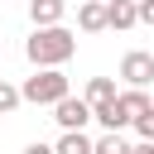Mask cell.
Returning <instances> with one entry per match:
<instances>
[{"instance_id":"cell-1","label":"cell","mask_w":154,"mask_h":154,"mask_svg":"<svg viewBox=\"0 0 154 154\" xmlns=\"http://www.w3.org/2000/svg\"><path fill=\"white\" fill-rule=\"evenodd\" d=\"M72 53H77V34L63 29V24H53V29H34V34L24 38V58L34 63V72H43V67H63Z\"/></svg>"},{"instance_id":"cell-2","label":"cell","mask_w":154,"mask_h":154,"mask_svg":"<svg viewBox=\"0 0 154 154\" xmlns=\"http://www.w3.org/2000/svg\"><path fill=\"white\" fill-rule=\"evenodd\" d=\"M19 96H24L29 106H58V101L72 96V77H67L63 67H43V72H34V77L19 82Z\"/></svg>"},{"instance_id":"cell-3","label":"cell","mask_w":154,"mask_h":154,"mask_svg":"<svg viewBox=\"0 0 154 154\" xmlns=\"http://www.w3.org/2000/svg\"><path fill=\"white\" fill-rule=\"evenodd\" d=\"M120 82H125V87H135V91H144V87L154 82V53L130 48V53L120 58Z\"/></svg>"},{"instance_id":"cell-4","label":"cell","mask_w":154,"mask_h":154,"mask_svg":"<svg viewBox=\"0 0 154 154\" xmlns=\"http://www.w3.org/2000/svg\"><path fill=\"white\" fill-rule=\"evenodd\" d=\"M53 120H58V130H63V135H67V130H87L91 106H87L82 96H67V101H58V106H53Z\"/></svg>"},{"instance_id":"cell-5","label":"cell","mask_w":154,"mask_h":154,"mask_svg":"<svg viewBox=\"0 0 154 154\" xmlns=\"http://www.w3.org/2000/svg\"><path fill=\"white\" fill-rule=\"evenodd\" d=\"M63 14H67V0H29V19H34V29H53V24H63Z\"/></svg>"},{"instance_id":"cell-6","label":"cell","mask_w":154,"mask_h":154,"mask_svg":"<svg viewBox=\"0 0 154 154\" xmlns=\"http://www.w3.org/2000/svg\"><path fill=\"white\" fill-rule=\"evenodd\" d=\"M140 24V5L135 0H111L106 5V29H135Z\"/></svg>"},{"instance_id":"cell-7","label":"cell","mask_w":154,"mask_h":154,"mask_svg":"<svg viewBox=\"0 0 154 154\" xmlns=\"http://www.w3.org/2000/svg\"><path fill=\"white\" fill-rule=\"evenodd\" d=\"M77 29H82V34H101V29H106V0H82Z\"/></svg>"},{"instance_id":"cell-8","label":"cell","mask_w":154,"mask_h":154,"mask_svg":"<svg viewBox=\"0 0 154 154\" xmlns=\"http://www.w3.org/2000/svg\"><path fill=\"white\" fill-rule=\"evenodd\" d=\"M120 91H116V77H91L87 82V91H82V101L96 111V106H106V101H116Z\"/></svg>"},{"instance_id":"cell-9","label":"cell","mask_w":154,"mask_h":154,"mask_svg":"<svg viewBox=\"0 0 154 154\" xmlns=\"http://www.w3.org/2000/svg\"><path fill=\"white\" fill-rule=\"evenodd\" d=\"M120 111H125V116H130V125H135L144 111H154V101H149V91H135V87H125V91H120Z\"/></svg>"},{"instance_id":"cell-10","label":"cell","mask_w":154,"mask_h":154,"mask_svg":"<svg viewBox=\"0 0 154 154\" xmlns=\"http://www.w3.org/2000/svg\"><path fill=\"white\" fill-rule=\"evenodd\" d=\"M91 135L87 130H67V135H58V144H53V154H91Z\"/></svg>"},{"instance_id":"cell-11","label":"cell","mask_w":154,"mask_h":154,"mask_svg":"<svg viewBox=\"0 0 154 154\" xmlns=\"http://www.w3.org/2000/svg\"><path fill=\"white\" fill-rule=\"evenodd\" d=\"M19 106H24V96H19V87L0 77V116H10V111H19Z\"/></svg>"},{"instance_id":"cell-12","label":"cell","mask_w":154,"mask_h":154,"mask_svg":"<svg viewBox=\"0 0 154 154\" xmlns=\"http://www.w3.org/2000/svg\"><path fill=\"white\" fill-rule=\"evenodd\" d=\"M135 144H125V135H101L96 144H91V154H130Z\"/></svg>"},{"instance_id":"cell-13","label":"cell","mask_w":154,"mask_h":154,"mask_svg":"<svg viewBox=\"0 0 154 154\" xmlns=\"http://www.w3.org/2000/svg\"><path fill=\"white\" fill-rule=\"evenodd\" d=\"M135 135H140V144H154V111H144L135 120Z\"/></svg>"},{"instance_id":"cell-14","label":"cell","mask_w":154,"mask_h":154,"mask_svg":"<svg viewBox=\"0 0 154 154\" xmlns=\"http://www.w3.org/2000/svg\"><path fill=\"white\" fill-rule=\"evenodd\" d=\"M140 24H149V29H154V0H140Z\"/></svg>"},{"instance_id":"cell-15","label":"cell","mask_w":154,"mask_h":154,"mask_svg":"<svg viewBox=\"0 0 154 154\" xmlns=\"http://www.w3.org/2000/svg\"><path fill=\"white\" fill-rule=\"evenodd\" d=\"M24 154H53V144H43V140H34V144H24Z\"/></svg>"},{"instance_id":"cell-16","label":"cell","mask_w":154,"mask_h":154,"mask_svg":"<svg viewBox=\"0 0 154 154\" xmlns=\"http://www.w3.org/2000/svg\"><path fill=\"white\" fill-rule=\"evenodd\" d=\"M130 154H154V144H135V149H130Z\"/></svg>"},{"instance_id":"cell-17","label":"cell","mask_w":154,"mask_h":154,"mask_svg":"<svg viewBox=\"0 0 154 154\" xmlns=\"http://www.w3.org/2000/svg\"><path fill=\"white\" fill-rule=\"evenodd\" d=\"M135 5H140V0H135Z\"/></svg>"},{"instance_id":"cell-18","label":"cell","mask_w":154,"mask_h":154,"mask_svg":"<svg viewBox=\"0 0 154 154\" xmlns=\"http://www.w3.org/2000/svg\"><path fill=\"white\" fill-rule=\"evenodd\" d=\"M106 5H111V0H106Z\"/></svg>"}]
</instances>
